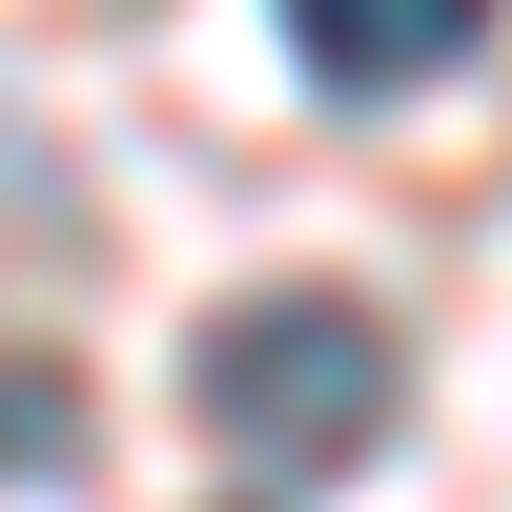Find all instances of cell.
<instances>
[{
  "mask_svg": "<svg viewBox=\"0 0 512 512\" xmlns=\"http://www.w3.org/2000/svg\"><path fill=\"white\" fill-rule=\"evenodd\" d=\"M205 431H226L246 472H349V451L390 431V328H369L349 287H246V308L205 328Z\"/></svg>",
  "mask_w": 512,
  "mask_h": 512,
  "instance_id": "1",
  "label": "cell"
},
{
  "mask_svg": "<svg viewBox=\"0 0 512 512\" xmlns=\"http://www.w3.org/2000/svg\"><path fill=\"white\" fill-rule=\"evenodd\" d=\"M287 41H308V82H369V103H390V82H451L492 21H472V0H308Z\"/></svg>",
  "mask_w": 512,
  "mask_h": 512,
  "instance_id": "2",
  "label": "cell"
},
{
  "mask_svg": "<svg viewBox=\"0 0 512 512\" xmlns=\"http://www.w3.org/2000/svg\"><path fill=\"white\" fill-rule=\"evenodd\" d=\"M0 472H82V390L41 349H0Z\"/></svg>",
  "mask_w": 512,
  "mask_h": 512,
  "instance_id": "3",
  "label": "cell"
}]
</instances>
